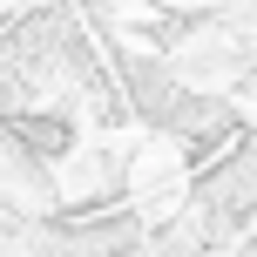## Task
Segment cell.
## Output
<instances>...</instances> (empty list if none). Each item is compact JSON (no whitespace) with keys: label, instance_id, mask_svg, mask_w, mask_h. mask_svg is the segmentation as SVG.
<instances>
[{"label":"cell","instance_id":"cell-1","mask_svg":"<svg viewBox=\"0 0 257 257\" xmlns=\"http://www.w3.org/2000/svg\"><path fill=\"white\" fill-rule=\"evenodd\" d=\"M0 128H7L27 156H41V163H61V156L75 149V128H68V115H54V108H7Z\"/></svg>","mask_w":257,"mask_h":257}]
</instances>
